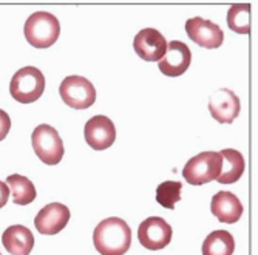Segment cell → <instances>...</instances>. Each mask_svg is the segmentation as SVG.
<instances>
[{"label":"cell","mask_w":258,"mask_h":255,"mask_svg":"<svg viewBox=\"0 0 258 255\" xmlns=\"http://www.w3.org/2000/svg\"><path fill=\"white\" fill-rule=\"evenodd\" d=\"M223 166L221 173L218 175L217 181L220 184H233L237 182L244 172V158L238 150L233 149H224L220 152Z\"/></svg>","instance_id":"2e32d148"},{"label":"cell","mask_w":258,"mask_h":255,"mask_svg":"<svg viewBox=\"0 0 258 255\" xmlns=\"http://www.w3.org/2000/svg\"><path fill=\"white\" fill-rule=\"evenodd\" d=\"M31 144L37 158L48 166H56L63 156V143L57 130L48 124H40L33 130Z\"/></svg>","instance_id":"5b68a950"},{"label":"cell","mask_w":258,"mask_h":255,"mask_svg":"<svg viewBox=\"0 0 258 255\" xmlns=\"http://www.w3.org/2000/svg\"><path fill=\"white\" fill-rule=\"evenodd\" d=\"M70 221V209L60 203L42 207L34 218V226L42 235H56Z\"/></svg>","instance_id":"4fadbf2b"},{"label":"cell","mask_w":258,"mask_h":255,"mask_svg":"<svg viewBox=\"0 0 258 255\" xmlns=\"http://www.w3.org/2000/svg\"><path fill=\"white\" fill-rule=\"evenodd\" d=\"M87 144L95 150H105L116 141V129L111 119L104 114H98L87 121L84 127Z\"/></svg>","instance_id":"8fae6325"},{"label":"cell","mask_w":258,"mask_h":255,"mask_svg":"<svg viewBox=\"0 0 258 255\" xmlns=\"http://www.w3.org/2000/svg\"><path fill=\"white\" fill-rule=\"evenodd\" d=\"M23 33L34 48H50L60 34V23L51 13L37 11L27 19Z\"/></svg>","instance_id":"7a4b0ae2"},{"label":"cell","mask_w":258,"mask_h":255,"mask_svg":"<svg viewBox=\"0 0 258 255\" xmlns=\"http://www.w3.org/2000/svg\"><path fill=\"white\" fill-rule=\"evenodd\" d=\"M62 101L75 110H85L96 101V90L93 84L82 76H68L59 87Z\"/></svg>","instance_id":"8992f818"},{"label":"cell","mask_w":258,"mask_h":255,"mask_svg":"<svg viewBox=\"0 0 258 255\" xmlns=\"http://www.w3.org/2000/svg\"><path fill=\"white\" fill-rule=\"evenodd\" d=\"M227 25L238 34H249L250 31V5L237 4L232 5L227 13Z\"/></svg>","instance_id":"d6986e66"},{"label":"cell","mask_w":258,"mask_h":255,"mask_svg":"<svg viewBox=\"0 0 258 255\" xmlns=\"http://www.w3.org/2000/svg\"><path fill=\"white\" fill-rule=\"evenodd\" d=\"M7 185L13 194V201L20 206H27L36 200V187L34 184L22 175H10L7 178Z\"/></svg>","instance_id":"ac0fdd59"},{"label":"cell","mask_w":258,"mask_h":255,"mask_svg":"<svg viewBox=\"0 0 258 255\" xmlns=\"http://www.w3.org/2000/svg\"><path fill=\"white\" fill-rule=\"evenodd\" d=\"M0 255H2V253H0Z\"/></svg>","instance_id":"603a6c76"},{"label":"cell","mask_w":258,"mask_h":255,"mask_svg":"<svg viewBox=\"0 0 258 255\" xmlns=\"http://www.w3.org/2000/svg\"><path fill=\"white\" fill-rule=\"evenodd\" d=\"M11 129V119L7 111L0 110V141H4V139L8 136V132Z\"/></svg>","instance_id":"44dd1931"},{"label":"cell","mask_w":258,"mask_h":255,"mask_svg":"<svg viewBox=\"0 0 258 255\" xmlns=\"http://www.w3.org/2000/svg\"><path fill=\"white\" fill-rule=\"evenodd\" d=\"M240 110L238 96L229 88H218L209 98V111L220 124H232L238 118Z\"/></svg>","instance_id":"ba28073f"},{"label":"cell","mask_w":258,"mask_h":255,"mask_svg":"<svg viewBox=\"0 0 258 255\" xmlns=\"http://www.w3.org/2000/svg\"><path fill=\"white\" fill-rule=\"evenodd\" d=\"M210 211L220 223L233 224L243 215V204L233 194L223 190L214 195L212 203H210Z\"/></svg>","instance_id":"5bb4252c"},{"label":"cell","mask_w":258,"mask_h":255,"mask_svg":"<svg viewBox=\"0 0 258 255\" xmlns=\"http://www.w3.org/2000/svg\"><path fill=\"white\" fill-rule=\"evenodd\" d=\"M167 45V39L155 28L141 30L133 40L136 54L147 62H159L166 54Z\"/></svg>","instance_id":"30bf717a"},{"label":"cell","mask_w":258,"mask_h":255,"mask_svg":"<svg viewBox=\"0 0 258 255\" xmlns=\"http://www.w3.org/2000/svg\"><path fill=\"white\" fill-rule=\"evenodd\" d=\"M192 62V53L190 48L184 42L172 40L167 45V50L164 57L158 62V67L162 75L176 78L187 72Z\"/></svg>","instance_id":"7c38bea8"},{"label":"cell","mask_w":258,"mask_h":255,"mask_svg":"<svg viewBox=\"0 0 258 255\" xmlns=\"http://www.w3.org/2000/svg\"><path fill=\"white\" fill-rule=\"evenodd\" d=\"M182 184L178 181H164L156 187V201L162 206L173 211L175 204L181 200Z\"/></svg>","instance_id":"ffe728a7"},{"label":"cell","mask_w":258,"mask_h":255,"mask_svg":"<svg viewBox=\"0 0 258 255\" xmlns=\"http://www.w3.org/2000/svg\"><path fill=\"white\" fill-rule=\"evenodd\" d=\"M45 90V76L36 67H23L11 79L10 93L13 99L20 104H31L37 101Z\"/></svg>","instance_id":"3957f363"},{"label":"cell","mask_w":258,"mask_h":255,"mask_svg":"<svg viewBox=\"0 0 258 255\" xmlns=\"http://www.w3.org/2000/svg\"><path fill=\"white\" fill-rule=\"evenodd\" d=\"M8 198H10V189L7 182L0 181V209H2L7 203H8Z\"/></svg>","instance_id":"7402d4cb"},{"label":"cell","mask_w":258,"mask_h":255,"mask_svg":"<svg viewBox=\"0 0 258 255\" xmlns=\"http://www.w3.org/2000/svg\"><path fill=\"white\" fill-rule=\"evenodd\" d=\"M139 243L149 250H159L172 241V227L161 217H150L138 229Z\"/></svg>","instance_id":"52a82bcc"},{"label":"cell","mask_w":258,"mask_h":255,"mask_svg":"<svg viewBox=\"0 0 258 255\" xmlns=\"http://www.w3.org/2000/svg\"><path fill=\"white\" fill-rule=\"evenodd\" d=\"M223 159L220 152H203L187 161L182 169L184 179L192 185H203L218 178Z\"/></svg>","instance_id":"277c9868"},{"label":"cell","mask_w":258,"mask_h":255,"mask_svg":"<svg viewBox=\"0 0 258 255\" xmlns=\"http://www.w3.org/2000/svg\"><path fill=\"white\" fill-rule=\"evenodd\" d=\"M235 240L227 230H214L203 243V255H232Z\"/></svg>","instance_id":"e0dca14e"},{"label":"cell","mask_w":258,"mask_h":255,"mask_svg":"<svg viewBox=\"0 0 258 255\" xmlns=\"http://www.w3.org/2000/svg\"><path fill=\"white\" fill-rule=\"evenodd\" d=\"M93 243L101 255H124L132 246V229L121 218H107L93 232Z\"/></svg>","instance_id":"6da1fadb"},{"label":"cell","mask_w":258,"mask_h":255,"mask_svg":"<svg viewBox=\"0 0 258 255\" xmlns=\"http://www.w3.org/2000/svg\"><path fill=\"white\" fill-rule=\"evenodd\" d=\"M185 33L197 45L207 50H215L223 45L224 33L214 22L203 17H194L185 22Z\"/></svg>","instance_id":"9c48e42d"},{"label":"cell","mask_w":258,"mask_h":255,"mask_svg":"<svg viewBox=\"0 0 258 255\" xmlns=\"http://www.w3.org/2000/svg\"><path fill=\"white\" fill-rule=\"evenodd\" d=\"M2 243L11 255H30L34 247V237L28 227L14 224L4 232Z\"/></svg>","instance_id":"9a60e30c"}]
</instances>
